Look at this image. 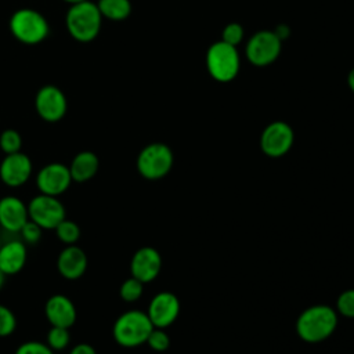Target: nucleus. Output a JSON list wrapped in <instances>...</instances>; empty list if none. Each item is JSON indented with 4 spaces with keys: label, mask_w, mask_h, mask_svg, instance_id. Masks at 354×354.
I'll list each match as a JSON object with an SVG mask.
<instances>
[{
    "label": "nucleus",
    "mask_w": 354,
    "mask_h": 354,
    "mask_svg": "<svg viewBox=\"0 0 354 354\" xmlns=\"http://www.w3.org/2000/svg\"><path fill=\"white\" fill-rule=\"evenodd\" d=\"M65 25L69 35L80 41L88 43L94 40L102 26V15L97 7V3L82 1L72 4L65 17Z\"/></svg>",
    "instance_id": "obj_1"
},
{
    "label": "nucleus",
    "mask_w": 354,
    "mask_h": 354,
    "mask_svg": "<svg viewBox=\"0 0 354 354\" xmlns=\"http://www.w3.org/2000/svg\"><path fill=\"white\" fill-rule=\"evenodd\" d=\"M205 62L209 75L218 83L234 80L241 69V57L236 47L223 40L210 44Z\"/></svg>",
    "instance_id": "obj_2"
},
{
    "label": "nucleus",
    "mask_w": 354,
    "mask_h": 354,
    "mask_svg": "<svg viewBox=\"0 0 354 354\" xmlns=\"http://www.w3.org/2000/svg\"><path fill=\"white\" fill-rule=\"evenodd\" d=\"M10 32L22 44L41 43L50 32L46 17L33 8H19L10 18Z\"/></svg>",
    "instance_id": "obj_3"
},
{
    "label": "nucleus",
    "mask_w": 354,
    "mask_h": 354,
    "mask_svg": "<svg viewBox=\"0 0 354 354\" xmlns=\"http://www.w3.org/2000/svg\"><path fill=\"white\" fill-rule=\"evenodd\" d=\"M153 325L148 314L130 310L119 315L113 324V339L123 347H136L147 342Z\"/></svg>",
    "instance_id": "obj_4"
},
{
    "label": "nucleus",
    "mask_w": 354,
    "mask_h": 354,
    "mask_svg": "<svg viewBox=\"0 0 354 354\" xmlns=\"http://www.w3.org/2000/svg\"><path fill=\"white\" fill-rule=\"evenodd\" d=\"M337 324L335 311L326 306H314L301 313L297 319L299 336L310 343L321 342L330 336Z\"/></svg>",
    "instance_id": "obj_5"
},
{
    "label": "nucleus",
    "mask_w": 354,
    "mask_h": 354,
    "mask_svg": "<svg viewBox=\"0 0 354 354\" xmlns=\"http://www.w3.org/2000/svg\"><path fill=\"white\" fill-rule=\"evenodd\" d=\"M173 165L171 149L162 142H152L141 149L137 158L140 174L148 180H156L166 176Z\"/></svg>",
    "instance_id": "obj_6"
},
{
    "label": "nucleus",
    "mask_w": 354,
    "mask_h": 354,
    "mask_svg": "<svg viewBox=\"0 0 354 354\" xmlns=\"http://www.w3.org/2000/svg\"><path fill=\"white\" fill-rule=\"evenodd\" d=\"M282 40L274 30H259L250 36L245 46V55L254 66L271 65L281 54Z\"/></svg>",
    "instance_id": "obj_7"
},
{
    "label": "nucleus",
    "mask_w": 354,
    "mask_h": 354,
    "mask_svg": "<svg viewBox=\"0 0 354 354\" xmlns=\"http://www.w3.org/2000/svg\"><path fill=\"white\" fill-rule=\"evenodd\" d=\"M29 220L43 230H55V227L66 217V210L58 196L46 194L36 195L28 203Z\"/></svg>",
    "instance_id": "obj_8"
},
{
    "label": "nucleus",
    "mask_w": 354,
    "mask_h": 354,
    "mask_svg": "<svg viewBox=\"0 0 354 354\" xmlns=\"http://www.w3.org/2000/svg\"><path fill=\"white\" fill-rule=\"evenodd\" d=\"M35 108L37 115L48 122L55 123L61 120L68 109V101L61 88L53 84H46L39 88L35 97Z\"/></svg>",
    "instance_id": "obj_9"
},
{
    "label": "nucleus",
    "mask_w": 354,
    "mask_h": 354,
    "mask_svg": "<svg viewBox=\"0 0 354 354\" xmlns=\"http://www.w3.org/2000/svg\"><path fill=\"white\" fill-rule=\"evenodd\" d=\"M72 181L69 166L59 162L46 165L36 176V185L40 194L51 196H59L64 194L71 187Z\"/></svg>",
    "instance_id": "obj_10"
},
{
    "label": "nucleus",
    "mask_w": 354,
    "mask_h": 354,
    "mask_svg": "<svg viewBox=\"0 0 354 354\" xmlns=\"http://www.w3.org/2000/svg\"><path fill=\"white\" fill-rule=\"evenodd\" d=\"M293 130L292 127L281 120L270 123L261 133L260 145L266 155L278 158L285 155L293 144Z\"/></svg>",
    "instance_id": "obj_11"
},
{
    "label": "nucleus",
    "mask_w": 354,
    "mask_h": 354,
    "mask_svg": "<svg viewBox=\"0 0 354 354\" xmlns=\"http://www.w3.org/2000/svg\"><path fill=\"white\" fill-rule=\"evenodd\" d=\"M32 170L30 158L19 151L4 156L0 163V178L7 187L18 188L30 178Z\"/></svg>",
    "instance_id": "obj_12"
},
{
    "label": "nucleus",
    "mask_w": 354,
    "mask_h": 354,
    "mask_svg": "<svg viewBox=\"0 0 354 354\" xmlns=\"http://www.w3.org/2000/svg\"><path fill=\"white\" fill-rule=\"evenodd\" d=\"M160 266H162V259L159 252L153 248L144 246L138 249L131 257V263H130L131 277L137 278L142 283L151 282L158 277L160 271Z\"/></svg>",
    "instance_id": "obj_13"
},
{
    "label": "nucleus",
    "mask_w": 354,
    "mask_h": 354,
    "mask_svg": "<svg viewBox=\"0 0 354 354\" xmlns=\"http://www.w3.org/2000/svg\"><path fill=\"white\" fill-rule=\"evenodd\" d=\"M180 304L177 297L170 292L158 293L148 307V317L155 328L170 325L178 315Z\"/></svg>",
    "instance_id": "obj_14"
},
{
    "label": "nucleus",
    "mask_w": 354,
    "mask_h": 354,
    "mask_svg": "<svg viewBox=\"0 0 354 354\" xmlns=\"http://www.w3.org/2000/svg\"><path fill=\"white\" fill-rule=\"evenodd\" d=\"M44 314L51 326H61L68 329L76 322L77 318V311L73 301L61 293L53 295L47 300L44 306Z\"/></svg>",
    "instance_id": "obj_15"
},
{
    "label": "nucleus",
    "mask_w": 354,
    "mask_h": 354,
    "mask_svg": "<svg viewBox=\"0 0 354 354\" xmlns=\"http://www.w3.org/2000/svg\"><path fill=\"white\" fill-rule=\"evenodd\" d=\"M29 220L28 205L17 196L0 199V225L10 232H19Z\"/></svg>",
    "instance_id": "obj_16"
},
{
    "label": "nucleus",
    "mask_w": 354,
    "mask_h": 354,
    "mask_svg": "<svg viewBox=\"0 0 354 354\" xmlns=\"http://www.w3.org/2000/svg\"><path fill=\"white\" fill-rule=\"evenodd\" d=\"M57 268L65 279H77L87 270V256L76 245H68L58 256Z\"/></svg>",
    "instance_id": "obj_17"
},
{
    "label": "nucleus",
    "mask_w": 354,
    "mask_h": 354,
    "mask_svg": "<svg viewBox=\"0 0 354 354\" xmlns=\"http://www.w3.org/2000/svg\"><path fill=\"white\" fill-rule=\"evenodd\" d=\"M26 248L22 241H10L0 246V270L6 275H15L25 267Z\"/></svg>",
    "instance_id": "obj_18"
},
{
    "label": "nucleus",
    "mask_w": 354,
    "mask_h": 354,
    "mask_svg": "<svg viewBox=\"0 0 354 354\" xmlns=\"http://www.w3.org/2000/svg\"><path fill=\"white\" fill-rule=\"evenodd\" d=\"M100 169V159L91 151H82L75 155L69 165L72 180L76 183H84L91 180Z\"/></svg>",
    "instance_id": "obj_19"
},
{
    "label": "nucleus",
    "mask_w": 354,
    "mask_h": 354,
    "mask_svg": "<svg viewBox=\"0 0 354 354\" xmlns=\"http://www.w3.org/2000/svg\"><path fill=\"white\" fill-rule=\"evenodd\" d=\"M97 7L102 18L111 21H123L131 14L130 0H98Z\"/></svg>",
    "instance_id": "obj_20"
},
{
    "label": "nucleus",
    "mask_w": 354,
    "mask_h": 354,
    "mask_svg": "<svg viewBox=\"0 0 354 354\" xmlns=\"http://www.w3.org/2000/svg\"><path fill=\"white\" fill-rule=\"evenodd\" d=\"M55 234L58 236V239L65 243L66 246L68 245H75L79 238H80V227L72 221V220H68L66 217L55 227Z\"/></svg>",
    "instance_id": "obj_21"
},
{
    "label": "nucleus",
    "mask_w": 354,
    "mask_h": 354,
    "mask_svg": "<svg viewBox=\"0 0 354 354\" xmlns=\"http://www.w3.org/2000/svg\"><path fill=\"white\" fill-rule=\"evenodd\" d=\"M0 148L6 155L19 152L22 148V137L14 129H7L0 136Z\"/></svg>",
    "instance_id": "obj_22"
},
{
    "label": "nucleus",
    "mask_w": 354,
    "mask_h": 354,
    "mask_svg": "<svg viewBox=\"0 0 354 354\" xmlns=\"http://www.w3.org/2000/svg\"><path fill=\"white\" fill-rule=\"evenodd\" d=\"M71 336L68 328L61 326H51L47 333V344L54 351H61L69 344Z\"/></svg>",
    "instance_id": "obj_23"
},
{
    "label": "nucleus",
    "mask_w": 354,
    "mask_h": 354,
    "mask_svg": "<svg viewBox=\"0 0 354 354\" xmlns=\"http://www.w3.org/2000/svg\"><path fill=\"white\" fill-rule=\"evenodd\" d=\"M144 283L141 281H138L137 278L131 277L129 279H126L122 286H120V297L124 300V301H136L137 299H140V296L142 295V286Z\"/></svg>",
    "instance_id": "obj_24"
},
{
    "label": "nucleus",
    "mask_w": 354,
    "mask_h": 354,
    "mask_svg": "<svg viewBox=\"0 0 354 354\" xmlns=\"http://www.w3.org/2000/svg\"><path fill=\"white\" fill-rule=\"evenodd\" d=\"M17 328L14 313L4 304H0V337L10 336Z\"/></svg>",
    "instance_id": "obj_25"
},
{
    "label": "nucleus",
    "mask_w": 354,
    "mask_h": 354,
    "mask_svg": "<svg viewBox=\"0 0 354 354\" xmlns=\"http://www.w3.org/2000/svg\"><path fill=\"white\" fill-rule=\"evenodd\" d=\"M243 35H245V32H243L242 25L238 22H231L224 26V29L221 32V40L234 47H238V44L243 40Z\"/></svg>",
    "instance_id": "obj_26"
},
{
    "label": "nucleus",
    "mask_w": 354,
    "mask_h": 354,
    "mask_svg": "<svg viewBox=\"0 0 354 354\" xmlns=\"http://www.w3.org/2000/svg\"><path fill=\"white\" fill-rule=\"evenodd\" d=\"M147 343L149 344V347L155 351H165L169 347V336L162 330V328H155L151 330Z\"/></svg>",
    "instance_id": "obj_27"
},
{
    "label": "nucleus",
    "mask_w": 354,
    "mask_h": 354,
    "mask_svg": "<svg viewBox=\"0 0 354 354\" xmlns=\"http://www.w3.org/2000/svg\"><path fill=\"white\" fill-rule=\"evenodd\" d=\"M15 354H54V350L41 342H25L18 346Z\"/></svg>",
    "instance_id": "obj_28"
},
{
    "label": "nucleus",
    "mask_w": 354,
    "mask_h": 354,
    "mask_svg": "<svg viewBox=\"0 0 354 354\" xmlns=\"http://www.w3.org/2000/svg\"><path fill=\"white\" fill-rule=\"evenodd\" d=\"M19 232H21V235H22L25 242H28V243H37L40 241V238H41L43 228L39 227L32 220H28L25 223V225L21 228Z\"/></svg>",
    "instance_id": "obj_29"
},
{
    "label": "nucleus",
    "mask_w": 354,
    "mask_h": 354,
    "mask_svg": "<svg viewBox=\"0 0 354 354\" xmlns=\"http://www.w3.org/2000/svg\"><path fill=\"white\" fill-rule=\"evenodd\" d=\"M337 308L346 317H354V289L343 292L337 299Z\"/></svg>",
    "instance_id": "obj_30"
},
{
    "label": "nucleus",
    "mask_w": 354,
    "mask_h": 354,
    "mask_svg": "<svg viewBox=\"0 0 354 354\" xmlns=\"http://www.w3.org/2000/svg\"><path fill=\"white\" fill-rule=\"evenodd\" d=\"M69 354H97L95 353V348L91 346V344H87V343H79L76 344Z\"/></svg>",
    "instance_id": "obj_31"
},
{
    "label": "nucleus",
    "mask_w": 354,
    "mask_h": 354,
    "mask_svg": "<svg viewBox=\"0 0 354 354\" xmlns=\"http://www.w3.org/2000/svg\"><path fill=\"white\" fill-rule=\"evenodd\" d=\"M275 32V35L283 41V39H286L288 36H289V29H288V26L286 25H279V26H277V29L274 30Z\"/></svg>",
    "instance_id": "obj_32"
},
{
    "label": "nucleus",
    "mask_w": 354,
    "mask_h": 354,
    "mask_svg": "<svg viewBox=\"0 0 354 354\" xmlns=\"http://www.w3.org/2000/svg\"><path fill=\"white\" fill-rule=\"evenodd\" d=\"M347 84H348L350 90L354 93V68L348 72V76H347Z\"/></svg>",
    "instance_id": "obj_33"
},
{
    "label": "nucleus",
    "mask_w": 354,
    "mask_h": 354,
    "mask_svg": "<svg viewBox=\"0 0 354 354\" xmlns=\"http://www.w3.org/2000/svg\"><path fill=\"white\" fill-rule=\"evenodd\" d=\"M4 279H6V274L0 270V289H1L3 285H4Z\"/></svg>",
    "instance_id": "obj_34"
},
{
    "label": "nucleus",
    "mask_w": 354,
    "mask_h": 354,
    "mask_svg": "<svg viewBox=\"0 0 354 354\" xmlns=\"http://www.w3.org/2000/svg\"><path fill=\"white\" fill-rule=\"evenodd\" d=\"M62 1H65V3H68V4H77V3H82V1H86V0H62Z\"/></svg>",
    "instance_id": "obj_35"
},
{
    "label": "nucleus",
    "mask_w": 354,
    "mask_h": 354,
    "mask_svg": "<svg viewBox=\"0 0 354 354\" xmlns=\"http://www.w3.org/2000/svg\"><path fill=\"white\" fill-rule=\"evenodd\" d=\"M0 246H1V243H0Z\"/></svg>",
    "instance_id": "obj_36"
}]
</instances>
